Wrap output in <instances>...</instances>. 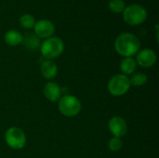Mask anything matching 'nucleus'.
Segmentation results:
<instances>
[{
	"mask_svg": "<svg viewBox=\"0 0 159 158\" xmlns=\"http://www.w3.org/2000/svg\"><path fill=\"white\" fill-rule=\"evenodd\" d=\"M141 42L139 38L131 33H123L115 40V49L122 57H133L140 50Z\"/></svg>",
	"mask_w": 159,
	"mask_h": 158,
	"instance_id": "nucleus-1",
	"label": "nucleus"
},
{
	"mask_svg": "<svg viewBox=\"0 0 159 158\" xmlns=\"http://www.w3.org/2000/svg\"><path fill=\"white\" fill-rule=\"evenodd\" d=\"M41 55L46 60H54L60 57L64 50V42L57 36H51L45 39L40 45Z\"/></svg>",
	"mask_w": 159,
	"mask_h": 158,
	"instance_id": "nucleus-2",
	"label": "nucleus"
},
{
	"mask_svg": "<svg viewBox=\"0 0 159 158\" xmlns=\"http://www.w3.org/2000/svg\"><path fill=\"white\" fill-rule=\"evenodd\" d=\"M59 112L66 117L76 116L82 109L80 100L74 95H63L58 101Z\"/></svg>",
	"mask_w": 159,
	"mask_h": 158,
	"instance_id": "nucleus-3",
	"label": "nucleus"
},
{
	"mask_svg": "<svg viewBox=\"0 0 159 158\" xmlns=\"http://www.w3.org/2000/svg\"><path fill=\"white\" fill-rule=\"evenodd\" d=\"M130 87L129 77L122 74L113 75L107 83V90L114 97H120L127 94Z\"/></svg>",
	"mask_w": 159,
	"mask_h": 158,
	"instance_id": "nucleus-4",
	"label": "nucleus"
},
{
	"mask_svg": "<svg viewBox=\"0 0 159 158\" xmlns=\"http://www.w3.org/2000/svg\"><path fill=\"white\" fill-rule=\"evenodd\" d=\"M123 19L131 26L140 25L147 19V10L139 4L129 5L126 7L123 11Z\"/></svg>",
	"mask_w": 159,
	"mask_h": 158,
	"instance_id": "nucleus-5",
	"label": "nucleus"
},
{
	"mask_svg": "<svg viewBox=\"0 0 159 158\" xmlns=\"http://www.w3.org/2000/svg\"><path fill=\"white\" fill-rule=\"evenodd\" d=\"M5 141L9 148L13 150H20L26 145L27 138L25 132L21 129L11 127L5 132Z\"/></svg>",
	"mask_w": 159,
	"mask_h": 158,
	"instance_id": "nucleus-6",
	"label": "nucleus"
},
{
	"mask_svg": "<svg viewBox=\"0 0 159 158\" xmlns=\"http://www.w3.org/2000/svg\"><path fill=\"white\" fill-rule=\"evenodd\" d=\"M157 61V56L155 50L151 48H143L137 52L135 61L137 65L143 68L153 67Z\"/></svg>",
	"mask_w": 159,
	"mask_h": 158,
	"instance_id": "nucleus-7",
	"label": "nucleus"
},
{
	"mask_svg": "<svg viewBox=\"0 0 159 158\" xmlns=\"http://www.w3.org/2000/svg\"><path fill=\"white\" fill-rule=\"evenodd\" d=\"M108 129L113 137L123 138L128 133V124L126 120L119 115H115L108 121Z\"/></svg>",
	"mask_w": 159,
	"mask_h": 158,
	"instance_id": "nucleus-8",
	"label": "nucleus"
},
{
	"mask_svg": "<svg viewBox=\"0 0 159 158\" xmlns=\"http://www.w3.org/2000/svg\"><path fill=\"white\" fill-rule=\"evenodd\" d=\"M34 34L40 39L41 38L47 39L53 36L55 33V25L51 20L47 19H42L34 23Z\"/></svg>",
	"mask_w": 159,
	"mask_h": 158,
	"instance_id": "nucleus-9",
	"label": "nucleus"
},
{
	"mask_svg": "<svg viewBox=\"0 0 159 158\" xmlns=\"http://www.w3.org/2000/svg\"><path fill=\"white\" fill-rule=\"evenodd\" d=\"M43 93L48 101L51 102H58L61 97V88L57 83L50 81L44 86Z\"/></svg>",
	"mask_w": 159,
	"mask_h": 158,
	"instance_id": "nucleus-10",
	"label": "nucleus"
},
{
	"mask_svg": "<svg viewBox=\"0 0 159 158\" xmlns=\"http://www.w3.org/2000/svg\"><path fill=\"white\" fill-rule=\"evenodd\" d=\"M40 73L45 79L51 80L55 78L58 74V66L53 61L45 60L44 61L41 62Z\"/></svg>",
	"mask_w": 159,
	"mask_h": 158,
	"instance_id": "nucleus-11",
	"label": "nucleus"
},
{
	"mask_svg": "<svg viewBox=\"0 0 159 158\" xmlns=\"http://www.w3.org/2000/svg\"><path fill=\"white\" fill-rule=\"evenodd\" d=\"M21 44H23V46L29 50H36L40 47L41 41L34 33L27 32L24 34V35H22Z\"/></svg>",
	"mask_w": 159,
	"mask_h": 158,
	"instance_id": "nucleus-12",
	"label": "nucleus"
},
{
	"mask_svg": "<svg viewBox=\"0 0 159 158\" xmlns=\"http://www.w3.org/2000/svg\"><path fill=\"white\" fill-rule=\"evenodd\" d=\"M137 66L138 65L135 61V59L131 57L124 58L119 63V69L122 74H125L127 76L133 74L137 70Z\"/></svg>",
	"mask_w": 159,
	"mask_h": 158,
	"instance_id": "nucleus-13",
	"label": "nucleus"
},
{
	"mask_svg": "<svg viewBox=\"0 0 159 158\" xmlns=\"http://www.w3.org/2000/svg\"><path fill=\"white\" fill-rule=\"evenodd\" d=\"M4 40L7 46L16 47V46L21 44L22 34L15 29H10L6 32V34L4 35Z\"/></svg>",
	"mask_w": 159,
	"mask_h": 158,
	"instance_id": "nucleus-14",
	"label": "nucleus"
},
{
	"mask_svg": "<svg viewBox=\"0 0 159 158\" xmlns=\"http://www.w3.org/2000/svg\"><path fill=\"white\" fill-rule=\"evenodd\" d=\"M147 80H148L147 75L144 73H141V72H135L129 77L130 85L131 86H134V87H142V86H144L147 83Z\"/></svg>",
	"mask_w": 159,
	"mask_h": 158,
	"instance_id": "nucleus-15",
	"label": "nucleus"
},
{
	"mask_svg": "<svg viewBox=\"0 0 159 158\" xmlns=\"http://www.w3.org/2000/svg\"><path fill=\"white\" fill-rule=\"evenodd\" d=\"M19 22L20 24V26L24 29H32L34 26L35 23V20L34 17L31 14H23L20 17L19 19Z\"/></svg>",
	"mask_w": 159,
	"mask_h": 158,
	"instance_id": "nucleus-16",
	"label": "nucleus"
},
{
	"mask_svg": "<svg viewBox=\"0 0 159 158\" xmlns=\"http://www.w3.org/2000/svg\"><path fill=\"white\" fill-rule=\"evenodd\" d=\"M108 7L111 11L119 14V13H123L126 7V4L124 0H110L108 3Z\"/></svg>",
	"mask_w": 159,
	"mask_h": 158,
	"instance_id": "nucleus-17",
	"label": "nucleus"
},
{
	"mask_svg": "<svg viewBox=\"0 0 159 158\" xmlns=\"http://www.w3.org/2000/svg\"><path fill=\"white\" fill-rule=\"evenodd\" d=\"M122 147H123V142L121 138L112 137L108 142V148L111 152H114V153L119 152Z\"/></svg>",
	"mask_w": 159,
	"mask_h": 158,
	"instance_id": "nucleus-18",
	"label": "nucleus"
}]
</instances>
